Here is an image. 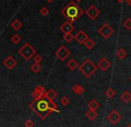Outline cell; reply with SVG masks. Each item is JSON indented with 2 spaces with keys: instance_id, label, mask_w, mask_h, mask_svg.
<instances>
[{
  "instance_id": "obj_1",
  "label": "cell",
  "mask_w": 131,
  "mask_h": 127,
  "mask_svg": "<svg viewBox=\"0 0 131 127\" xmlns=\"http://www.w3.org/2000/svg\"><path fill=\"white\" fill-rule=\"evenodd\" d=\"M29 107L43 120L51 115L49 112V101L45 98V95L39 100H33V101L29 103Z\"/></svg>"
},
{
  "instance_id": "obj_2",
  "label": "cell",
  "mask_w": 131,
  "mask_h": 127,
  "mask_svg": "<svg viewBox=\"0 0 131 127\" xmlns=\"http://www.w3.org/2000/svg\"><path fill=\"white\" fill-rule=\"evenodd\" d=\"M61 12L70 22L73 23L84 14V11L79 7L78 3L75 1H71L67 5H65Z\"/></svg>"
},
{
  "instance_id": "obj_3",
  "label": "cell",
  "mask_w": 131,
  "mask_h": 127,
  "mask_svg": "<svg viewBox=\"0 0 131 127\" xmlns=\"http://www.w3.org/2000/svg\"><path fill=\"white\" fill-rule=\"evenodd\" d=\"M79 68V71L82 73L86 77L89 78L90 77H92L97 70V66L90 59H86L84 60L82 64H81Z\"/></svg>"
},
{
  "instance_id": "obj_4",
  "label": "cell",
  "mask_w": 131,
  "mask_h": 127,
  "mask_svg": "<svg viewBox=\"0 0 131 127\" xmlns=\"http://www.w3.org/2000/svg\"><path fill=\"white\" fill-rule=\"evenodd\" d=\"M18 53H19L25 60H30L31 59L33 58V56L37 53V51L29 43H25L24 45L18 50Z\"/></svg>"
},
{
  "instance_id": "obj_5",
  "label": "cell",
  "mask_w": 131,
  "mask_h": 127,
  "mask_svg": "<svg viewBox=\"0 0 131 127\" xmlns=\"http://www.w3.org/2000/svg\"><path fill=\"white\" fill-rule=\"evenodd\" d=\"M70 55H71V51L68 50V48L65 45H61V46L55 51V56H56L57 59H59L61 61H64Z\"/></svg>"
},
{
  "instance_id": "obj_6",
  "label": "cell",
  "mask_w": 131,
  "mask_h": 127,
  "mask_svg": "<svg viewBox=\"0 0 131 127\" xmlns=\"http://www.w3.org/2000/svg\"><path fill=\"white\" fill-rule=\"evenodd\" d=\"M114 30L108 23H104L100 29H98V33L100 34V36H102L103 38L104 39H107V38L111 37L113 34Z\"/></svg>"
},
{
  "instance_id": "obj_7",
  "label": "cell",
  "mask_w": 131,
  "mask_h": 127,
  "mask_svg": "<svg viewBox=\"0 0 131 127\" xmlns=\"http://www.w3.org/2000/svg\"><path fill=\"white\" fill-rule=\"evenodd\" d=\"M85 14H86V16H88L90 20H95L99 15H100L101 12L95 5H92L85 11Z\"/></svg>"
},
{
  "instance_id": "obj_8",
  "label": "cell",
  "mask_w": 131,
  "mask_h": 127,
  "mask_svg": "<svg viewBox=\"0 0 131 127\" xmlns=\"http://www.w3.org/2000/svg\"><path fill=\"white\" fill-rule=\"evenodd\" d=\"M121 118H122V117L117 110H112L107 116V119L112 124H117L121 120Z\"/></svg>"
},
{
  "instance_id": "obj_9",
  "label": "cell",
  "mask_w": 131,
  "mask_h": 127,
  "mask_svg": "<svg viewBox=\"0 0 131 127\" xmlns=\"http://www.w3.org/2000/svg\"><path fill=\"white\" fill-rule=\"evenodd\" d=\"M2 64H3V65L5 66L7 69L11 70V69H14V68L16 67V65H17V61H16V60L12 56V55H8L6 58L4 59Z\"/></svg>"
},
{
  "instance_id": "obj_10",
  "label": "cell",
  "mask_w": 131,
  "mask_h": 127,
  "mask_svg": "<svg viewBox=\"0 0 131 127\" xmlns=\"http://www.w3.org/2000/svg\"><path fill=\"white\" fill-rule=\"evenodd\" d=\"M75 29L74 26L71 22H70L69 21H65L64 23H62L60 26V30L62 31L63 34H67V33H72V31Z\"/></svg>"
},
{
  "instance_id": "obj_11",
  "label": "cell",
  "mask_w": 131,
  "mask_h": 127,
  "mask_svg": "<svg viewBox=\"0 0 131 127\" xmlns=\"http://www.w3.org/2000/svg\"><path fill=\"white\" fill-rule=\"evenodd\" d=\"M88 38V34L86 32H84L83 30H79L76 34V36H74V39L76 40L77 43H79V45H83Z\"/></svg>"
},
{
  "instance_id": "obj_12",
  "label": "cell",
  "mask_w": 131,
  "mask_h": 127,
  "mask_svg": "<svg viewBox=\"0 0 131 127\" xmlns=\"http://www.w3.org/2000/svg\"><path fill=\"white\" fill-rule=\"evenodd\" d=\"M97 67L102 71L105 72V71L108 70V69L111 67V63L106 58H102V59H100V60H99L98 63H97Z\"/></svg>"
},
{
  "instance_id": "obj_13",
  "label": "cell",
  "mask_w": 131,
  "mask_h": 127,
  "mask_svg": "<svg viewBox=\"0 0 131 127\" xmlns=\"http://www.w3.org/2000/svg\"><path fill=\"white\" fill-rule=\"evenodd\" d=\"M57 97V93L53 91V89H49L45 93V98L47 99L48 101H53L55 98Z\"/></svg>"
},
{
  "instance_id": "obj_14",
  "label": "cell",
  "mask_w": 131,
  "mask_h": 127,
  "mask_svg": "<svg viewBox=\"0 0 131 127\" xmlns=\"http://www.w3.org/2000/svg\"><path fill=\"white\" fill-rule=\"evenodd\" d=\"M67 67L70 69V70L74 71L75 69L79 67V63L77 62L76 60H74V59H71V60L67 62Z\"/></svg>"
},
{
  "instance_id": "obj_15",
  "label": "cell",
  "mask_w": 131,
  "mask_h": 127,
  "mask_svg": "<svg viewBox=\"0 0 131 127\" xmlns=\"http://www.w3.org/2000/svg\"><path fill=\"white\" fill-rule=\"evenodd\" d=\"M71 91L78 95H82L85 93V88L83 86L79 85V84H75L72 87V89H71Z\"/></svg>"
},
{
  "instance_id": "obj_16",
  "label": "cell",
  "mask_w": 131,
  "mask_h": 127,
  "mask_svg": "<svg viewBox=\"0 0 131 127\" xmlns=\"http://www.w3.org/2000/svg\"><path fill=\"white\" fill-rule=\"evenodd\" d=\"M11 27H12V29H14V30L18 31V30L21 29V27H23V23H21L18 19H15L12 21V23H11Z\"/></svg>"
},
{
  "instance_id": "obj_17",
  "label": "cell",
  "mask_w": 131,
  "mask_h": 127,
  "mask_svg": "<svg viewBox=\"0 0 131 127\" xmlns=\"http://www.w3.org/2000/svg\"><path fill=\"white\" fill-rule=\"evenodd\" d=\"M86 117H88L89 120L93 121L98 117V114H97L96 110H92V109H89L88 112L86 113Z\"/></svg>"
},
{
  "instance_id": "obj_18",
  "label": "cell",
  "mask_w": 131,
  "mask_h": 127,
  "mask_svg": "<svg viewBox=\"0 0 131 127\" xmlns=\"http://www.w3.org/2000/svg\"><path fill=\"white\" fill-rule=\"evenodd\" d=\"M121 100L125 103H129L131 101V93L128 91H125L121 96Z\"/></svg>"
},
{
  "instance_id": "obj_19",
  "label": "cell",
  "mask_w": 131,
  "mask_h": 127,
  "mask_svg": "<svg viewBox=\"0 0 131 127\" xmlns=\"http://www.w3.org/2000/svg\"><path fill=\"white\" fill-rule=\"evenodd\" d=\"M83 45H85V47H86V49H88V50H91L92 48H94V47L95 46V42L94 41L93 39H91V38L88 37V39L85 41V43L83 44Z\"/></svg>"
},
{
  "instance_id": "obj_20",
  "label": "cell",
  "mask_w": 131,
  "mask_h": 127,
  "mask_svg": "<svg viewBox=\"0 0 131 127\" xmlns=\"http://www.w3.org/2000/svg\"><path fill=\"white\" fill-rule=\"evenodd\" d=\"M126 56H127V52L123 48H119L117 51V53H116V57L118 59H119V60H123V59L126 58Z\"/></svg>"
},
{
  "instance_id": "obj_21",
  "label": "cell",
  "mask_w": 131,
  "mask_h": 127,
  "mask_svg": "<svg viewBox=\"0 0 131 127\" xmlns=\"http://www.w3.org/2000/svg\"><path fill=\"white\" fill-rule=\"evenodd\" d=\"M41 69H42V67L39 63H35L34 62V63L30 66V70L32 71L33 73H37V74L40 72Z\"/></svg>"
},
{
  "instance_id": "obj_22",
  "label": "cell",
  "mask_w": 131,
  "mask_h": 127,
  "mask_svg": "<svg viewBox=\"0 0 131 127\" xmlns=\"http://www.w3.org/2000/svg\"><path fill=\"white\" fill-rule=\"evenodd\" d=\"M99 106H100V104H99L95 100H92L88 105V108H89V109H92V110H96L97 108H99Z\"/></svg>"
},
{
  "instance_id": "obj_23",
  "label": "cell",
  "mask_w": 131,
  "mask_h": 127,
  "mask_svg": "<svg viewBox=\"0 0 131 127\" xmlns=\"http://www.w3.org/2000/svg\"><path fill=\"white\" fill-rule=\"evenodd\" d=\"M21 36H20L19 34L13 35L12 37H11V41H12L14 45H17V44H19L20 42H21Z\"/></svg>"
},
{
  "instance_id": "obj_24",
  "label": "cell",
  "mask_w": 131,
  "mask_h": 127,
  "mask_svg": "<svg viewBox=\"0 0 131 127\" xmlns=\"http://www.w3.org/2000/svg\"><path fill=\"white\" fill-rule=\"evenodd\" d=\"M34 91L36 92V93H38V94H39L40 96H44V95H45V93H46L45 88H44L42 85H38L34 89Z\"/></svg>"
},
{
  "instance_id": "obj_25",
  "label": "cell",
  "mask_w": 131,
  "mask_h": 127,
  "mask_svg": "<svg viewBox=\"0 0 131 127\" xmlns=\"http://www.w3.org/2000/svg\"><path fill=\"white\" fill-rule=\"evenodd\" d=\"M73 39H74V36H73L71 33H67V34H64L63 40L65 42H67V43H71Z\"/></svg>"
},
{
  "instance_id": "obj_26",
  "label": "cell",
  "mask_w": 131,
  "mask_h": 127,
  "mask_svg": "<svg viewBox=\"0 0 131 127\" xmlns=\"http://www.w3.org/2000/svg\"><path fill=\"white\" fill-rule=\"evenodd\" d=\"M114 95H115V91H114L112 88H109V89L105 92V96H106L107 98H112V97H114Z\"/></svg>"
},
{
  "instance_id": "obj_27",
  "label": "cell",
  "mask_w": 131,
  "mask_h": 127,
  "mask_svg": "<svg viewBox=\"0 0 131 127\" xmlns=\"http://www.w3.org/2000/svg\"><path fill=\"white\" fill-rule=\"evenodd\" d=\"M123 26H124V28L126 29L130 30L131 29V18H128V19L125 20L124 22H123Z\"/></svg>"
},
{
  "instance_id": "obj_28",
  "label": "cell",
  "mask_w": 131,
  "mask_h": 127,
  "mask_svg": "<svg viewBox=\"0 0 131 127\" xmlns=\"http://www.w3.org/2000/svg\"><path fill=\"white\" fill-rule=\"evenodd\" d=\"M61 104L62 105V106H68V105L70 104V99L68 98L67 96H64L62 97V99H61Z\"/></svg>"
},
{
  "instance_id": "obj_29",
  "label": "cell",
  "mask_w": 131,
  "mask_h": 127,
  "mask_svg": "<svg viewBox=\"0 0 131 127\" xmlns=\"http://www.w3.org/2000/svg\"><path fill=\"white\" fill-rule=\"evenodd\" d=\"M39 12H40V14H41V15L47 16V15H48V14H49V9L47 8V6H44L39 10Z\"/></svg>"
},
{
  "instance_id": "obj_30",
  "label": "cell",
  "mask_w": 131,
  "mask_h": 127,
  "mask_svg": "<svg viewBox=\"0 0 131 127\" xmlns=\"http://www.w3.org/2000/svg\"><path fill=\"white\" fill-rule=\"evenodd\" d=\"M33 60H34L35 63H40V62L42 61V57L41 55L38 54V53H36V54L33 56Z\"/></svg>"
},
{
  "instance_id": "obj_31",
  "label": "cell",
  "mask_w": 131,
  "mask_h": 127,
  "mask_svg": "<svg viewBox=\"0 0 131 127\" xmlns=\"http://www.w3.org/2000/svg\"><path fill=\"white\" fill-rule=\"evenodd\" d=\"M30 96L33 98V100H39V99H41L42 97H43V96H40L39 94H38L35 91H33L32 93H30Z\"/></svg>"
},
{
  "instance_id": "obj_32",
  "label": "cell",
  "mask_w": 131,
  "mask_h": 127,
  "mask_svg": "<svg viewBox=\"0 0 131 127\" xmlns=\"http://www.w3.org/2000/svg\"><path fill=\"white\" fill-rule=\"evenodd\" d=\"M24 126L25 127H34V122H33L31 119H28V120L25 121Z\"/></svg>"
},
{
  "instance_id": "obj_33",
  "label": "cell",
  "mask_w": 131,
  "mask_h": 127,
  "mask_svg": "<svg viewBox=\"0 0 131 127\" xmlns=\"http://www.w3.org/2000/svg\"><path fill=\"white\" fill-rule=\"evenodd\" d=\"M124 1H125V0H117V2H118V3H119V4H122Z\"/></svg>"
},
{
  "instance_id": "obj_34",
  "label": "cell",
  "mask_w": 131,
  "mask_h": 127,
  "mask_svg": "<svg viewBox=\"0 0 131 127\" xmlns=\"http://www.w3.org/2000/svg\"><path fill=\"white\" fill-rule=\"evenodd\" d=\"M126 2H127V3H128V5H129L130 6H131V0H126Z\"/></svg>"
},
{
  "instance_id": "obj_35",
  "label": "cell",
  "mask_w": 131,
  "mask_h": 127,
  "mask_svg": "<svg viewBox=\"0 0 131 127\" xmlns=\"http://www.w3.org/2000/svg\"><path fill=\"white\" fill-rule=\"evenodd\" d=\"M46 1H47V3L51 4V3H52V2H53V1H54V0H46Z\"/></svg>"
},
{
  "instance_id": "obj_36",
  "label": "cell",
  "mask_w": 131,
  "mask_h": 127,
  "mask_svg": "<svg viewBox=\"0 0 131 127\" xmlns=\"http://www.w3.org/2000/svg\"><path fill=\"white\" fill-rule=\"evenodd\" d=\"M75 1H76V3H79V2H80L81 0H75Z\"/></svg>"
},
{
  "instance_id": "obj_37",
  "label": "cell",
  "mask_w": 131,
  "mask_h": 127,
  "mask_svg": "<svg viewBox=\"0 0 131 127\" xmlns=\"http://www.w3.org/2000/svg\"><path fill=\"white\" fill-rule=\"evenodd\" d=\"M126 127H131V123H130V124H128V125L126 126Z\"/></svg>"
},
{
  "instance_id": "obj_38",
  "label": "cell",
  "mask_w": 131,
  "mask_h": 127,
  "mask_svg": "<svg viewBox=\"0 0 131 127\" xmlns=\"http://www.w3.org/2000/svg\"><path fill=\"white\" fill-rule=\"evenodd\" d=\"M130 80H131V77H130Z\"/></svg>"
}]
</instances>
